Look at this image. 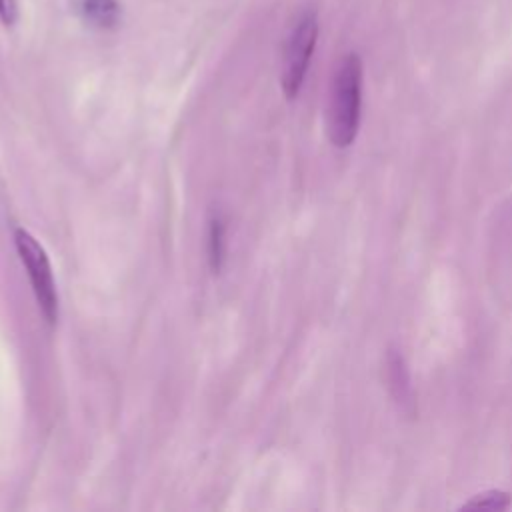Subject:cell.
<instances>
[{"label": "cell", "mask_w": 512, "mask_h": 512, "mask_svg": "<svg viewBox=\"0 0 512 512\" xmlns=\"http://www.w3.org/2000/svg\"><path fill=\"white\" fill-rule=\"evenodd\" d=\"M208 264L214 274H220L226 260V226L220 216H212L208 222Z\"/></svg>", "instance_id": "6"}, {"label": "cell", "mask_w": 512, "mask_h": 512, "mask_svg": "<svg viewBox=\"0 0 512 512\" xmlns=\"http://www.w3.org/2000/svg\"><path fill=\"white\" fill-rule=\"evenodd\" d=\"M318 32V14L310 8L298 16L286 38L280 70V88L286 100H294L302 90V84L310 68V60L316 50Z\"/></svg>", "instance_id": "2"}, {"label": "cell", "mask_w": 512, "mask_h": 512, "mask_svg": "<svg viewBox=\"0 0 512 512\" xmlns=\"http://www.w3.org/2000/svg\"><path fill=\"white\" fill-rule=\"evenodd\" d=\"M386 372H388V386L392 390L394 400L398 402L400 410L406 414H414V388L410 382L408 366L398 350H390L386 358Z\"/></svg>", "instance_id": "4"}, {"label": "cell", "mask_w": 512, "mask_h": 512, "mask_svg": "<svg viewBox=\"0 0 512 512\" xmlns=\"http://www.w3.org/2000/svg\"><path fill=\"white\" fill-rule=\"evenodd\" d=\"M362 84V58L356 52H350L340 60L330 90L326 132L336 148H348L358 136L362 116Z\"/></svg>", "instance_id": "1"}, {"label": "cell", "mask_w": 512, "mask_h": 512, "mask_svg": "<svg viewBox=\"0 0 512 512\" xmlns=\"http://www.w3.org/2000/svg\"><path fill=\"white\" fill-rule=\"evenodd\" d=\"M14 246L20 256V262L26 268L38 308L44 320L50 326H54L58 322L60 304H58V290H56V280L52 274V264L48 260V254L44 246L22 226L14 228Z\"/></svg>", "instance_id": "3"}, {"label": "cell", "mask_w": 512, "mask_h": 512, "mask_svg": "<svg viewBox=\"0 0 512 512\" xmlns=\"http://www.w3.org/2000/svg\"><path fill=\"white\" fill-rule=\"evenodd\" d=\"M18 18V2L16 0H0V22L4 26H12Z\"/></svg>", "instance_id": "8"}, {"label": "cell", "mask_w": 512, "mask_h": 512, "mask_svg": "<svg viewBox=\"0 0 512 512\" xmlns=\"http://www.w3.org/2000/svg\"><path fill=\"white\" fill-rule=\"evenodd\" d=\"M80 12L90 26H96L102 30L114 28L122 16L118 0H82Z\"/></svg>", "instance_id": "5"}, {"label": "cell", "mask_w": 512, "mask_h": 512, "mask_svg": "<svg viewBox=\"0 0 512 512\" xmlns=\"http://www.w3.org/2000/svg\"><path fill=\"white\" fill-rule=\"evenodd\" d=\"M512 504V496L502 490H488L482 494L472 496L468 502L462 504L466 510H506Z\"/></svg>", "instance_id": "7"}]
</instances>
